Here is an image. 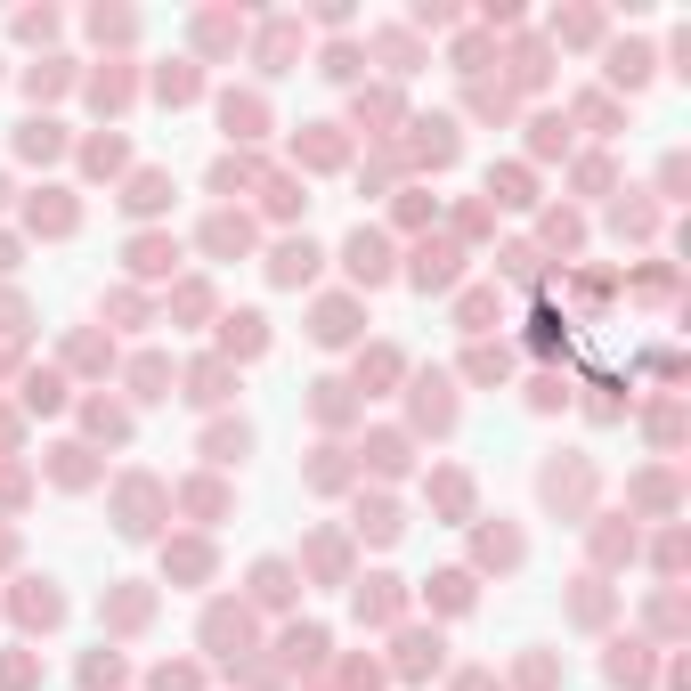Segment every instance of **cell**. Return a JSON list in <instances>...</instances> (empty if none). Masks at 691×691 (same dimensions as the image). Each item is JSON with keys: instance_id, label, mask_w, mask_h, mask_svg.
<instances>
[{"instance_id": "6da1fadb", "label": "cell", "mask_w": 691, "mask_h": 691, "mask_svg": "<svg viewBox=\"0 0 691 691\" xmlns=\"http://www.w3.org/2000/svg\"><path fill=\"white\" fill-rule=\"evenodd\" d=\"M342 261H350V277H358V285H383V277H391V244L374 236V228H358Z\"/></svg>"}, {"instance_id": "7a4b0ae2", "label": "cell", "mask_w": 691, "mask_h": 691, "mask_svg": "<svg viewBox=\"0 0 691 691\" xmlns=\"http://www.w3.org/2000/svg\"><path fill=\"white\" fill-rule=\"evenodd\" d=\"M269 277H277V285H309V277H318V244H309V236H301V244H277Z\"/></svg>"}, {"instance_id": "3957f363", "label": "cell", "mask_w": 691, "mask_h": 691, "mask_svg": "<svg viewBox=\"0 0 691 691\" xmlns=\"http://www.w3.org/2000/svg\"><path fill=\"white\" fill-rule=\"evenodd\" d=\"M415 285H456V244H415Z\"/></svg>"}, {"instance_id": "277c9868", "label": "cell", "mask_w": 691, "mask_h": 691, "mask_svg": "<svg viewBox=\"0 0 691 691\" xmlns=\"http://www.w3.org/2000/svg\"><path fill=\"white\" fill-rule=\"evenodd\" d=\"M253 350H269V318L244 309V318H228V358H253Z\"/></svg>"}, {"instance_id": "5b68a950", "label": "cell", "mask_w": 691, "mask_h": 691, "mask_svg": "<svg viewBox=\"0 0 691 691\" xmlns=\"http://www.w3.org/2000/svg\"><path fill=\"white\" fill-rule=\"evenodd\" d=\"M244 635H253V618H244V610H212V618H204V643H212V651H228V643H244Z\"/></svg>"}, {"instance_id": "8992f818", "label": "cell", "mask_w": 691, "mask_h": 691, "mask_svg": "<svg viewBox=\"0 0 691 691\" xmlns=\"http://www.w3.org/2000/svg\"><path fill=\"white\" fill-rule=\"evenodd\" d=\"M171 261H179V244H163V236H139V244H131V269H139V277H163Z\"/></svg>"}, {"instance_id": "52a82bcc", "label": "cell", "mask_w": 691, "mask_h": 691, "mask_svg": "<svg viewBox=\"0 0 691 691\" xmlns=\"http://www.w3.org/2000/svg\"><path fill=\"white\" fill-rule=\"evenodd\" d=\"M309 334H318V342H350V334H358V309H350V301H326Z\"/></svg>"}, {"instance_id": "ba28073f", "label": "cell", "mask_w": 691, "mask_h": 691, "mask_svg": "<svg viewBox=\"0 0 691 691\" xmlns=\"http://www.w3.org/2000/svg\"><path fill=\"white\" fill-rule=\"evenodd\" d=\"M253 594H261V602H293V570H285V561H261V570H253Z\"/></svg>"}, {"instance_id": "9c48e42d", "label": "cell", "mask_w": 691, "mask_h": 691, "mask_svg": "<svg viewBox=\"0 0 691 691\" xmlns=\"http://www.w3.org/2000/svg\"><path fill=\"white\" fill-rule=\"evenodd\" d=\"M285 659H293V667H318V659H326V635H318V626H293V635H285Z\"/></svg>"}, {"instance_id": "30bf717a", "label": "cell", "mask_w": 691, "mask_h": 691, "mask_svg": "<svg viewBox=\"0 0 691 691\" xmlns=\"http://www.w3.org/2000/svg\"><path fill=\"white\" fill-rule=\"evenodd\" d=\"M415 391H423V399H415V415H423L431 431H448V415H456V407H448V383H415Z\"/></svg>"}, {"instance_id": "8fae6325", "label": "cell", "mask_w": 691, "mask_h": 691, "mask_svg": "<svg viewBox=\"0 0 691 691\" xmlns=\"http://www.w3.org/2000/svg\"><path fill=\"white\" fill-rule=\"evenodd\" d=\"M391 610H399L391 578H366V586H358V618H391Z\"/></svg>"}, {"instance_id": "7c38bea8", "label": "cell", "mask_w": 691, "mask_h": 691, "mask_svg": "<svg viewBox=\"0 0 691 691\" xmlns=\"http://www.w3.org/2000/svg\"><path fill=\"white\" fill-rule=\"evenodd\" d=\"M610 675H618V683H643V675H651L643 643H618V651H610Z\"/></svg>"}, {"instance_id": "4fadbf2b", "label": "cell", "mask_w": 691, "mask_h": 691, "mask_svg": "<svg viewBox=\"0 0 691 691\" xmlns=\"http://www.w3.org/2000/svg\"><path fill=\"white\" fill-rule=\"evenodd\" d=\"M228 131L236 139H261V98H228Z\"/></svg>"}, {"instance_id": "5bb4252c", "label": "cell", "mask_w": 691, "mask_h": 691, "mask_svg": "<svg viewBox=\"0 0 691 691\" xmlns=\"http://www.w3.org/2000/svg\"><path fill=\"white\" fill-rule=\"evenodd\" d=\"M17 610H25L33 626H49V618H57V610H66V602H57L49 586H25V594H17Z\"/></svg>"}, {"instance_id": "9a60e30c", "label": "cell", "mask_w": 691, "mask_h": 691, "mask_svg": "<svg viewBox=\"0 0 691 691\" xmlns=\"http://www.w3.org/2000/svg\"><path fill=\"white\" fill-rule=\"evenodd\" d=\"M33 228H49V236H66V228H74V204H66V196H49V204H33Z\"/></svg>"}, {"instance_id": "2e32d148", "label": "cell", "mask_w": 691, "mask_h": 691, "mask_svg": "<svg viewBox=\"0 0 691 691\" xmlns=\"http://www.w3.org/2000/svg\"><path fill=\"white\" fill-rule=\"evenodd\" d=\"M358 529L391 545V537H399V513H391V505H358Z\"/></svg>"}, {"instance_id": "e0dca14e", "label": "cell", "mask_w": 691, "mask_h": 691, "mask_svg": "<svg viewBox=\"0 0 691 691\" xmlns=\"http://www.w3.org/2000/svg\"><path fill=\"white\" fill-rule=\"evenodd\" d=\"M366 456H374V472H407V439H391V431H383Z\"/></svg>"}, {"instance_id": "ac0fdd59", "label": "cell", "mask_w": 691, "mask_h": 691, "mask_svg": "<svg viewBox=\"0 0 691 691\" xmlns=\"http://www.w3.org/2000/svg\"><path fill=\"white\" fill-rule=\"evenodd\" d=\"M244 448H253V431H244V423L236 431H212V464H236Z\"/></svg>"}, {"instance_id": "d6986e66", "label": "cell", "mask_w": 691, "mask_h": 691, "mask_svg": "<svg viewBox=\"0 0 691 691\" xmlns=\"http://www.w3.org/2000/svg\"><path fill=\"white\" fill-rule=\"evenodd\" d=\"M244 236H253V228H244V220H212V228H204V244H212V253H236Z\"/></svg>"}, {"instance_id": "ffe728a7", "label": "cell", "mask_w": 691, "mask_h": 691, "mask_svg": "<svg viewBox=\"0 0 691 691\" xmlns=\"http://www.w3.org/2000/svg\"><path fill=\"white\" fill-rule=\"evenodd\" d=\"M480 561H521V537H513V529H488V537H480Z\"/></svg>"}, {"instance_id": "44dd1931", "label": "cell", "mask_w": 691, "mask_h": 691, "mask_svg": "<svg viewBox=\"0 0 691 691\" xmlns=\"http://www.w3.org/2000/svg\"><path fill=\"white\" fill-rule=\"evenodd\" d=\"M431 586H439V610H464V602H472V578H464V570H448V578H431Z\"/></svg>"}, {"instance_id": "7402d4cb", "label": "cell", "mask_w": 691, "mask_h": 691, "mask_svg": "<svg viewBox=\"0 0 691 691\" xmlns=\"http://www.w3.org/2000/svg\"><path fill=\"white\" fill-rule=\"evenodd\" d=\"M399 659H407V667H439V635H407Z\"/></svg>"}, {"instance_id": "603a6c76", "label": "cell", "mask_w": 691, "mask_h": 691, "mask_svg": "<svg viewBox=\"0 0 691 691\" xmlns=\"http://www.w3.org/2000/svg\"><path fill=\"white\" fill-rule=\"evenodd\" d=\"M187 399H204V407L228 399V374H220V366H196V391H187Z\"/></svg>"}, {"instance_id": "cb8c5ba5", "label": "cell", "mask_w": 691, "mask_h": 691, "mask_svg": "<svg viewBox=\"0 0 691 691\" xmlns=\"http://www.w3.org/2000/svg\"><path fill=\"white\" fill-rule=\"evenodd\" d=\"M57 399H66V383H57V374H33V383H25V407H57Z\"/></svg>"}, {"instance_id": "d4e9b609", "label": "cell", "mask_w": 691, "mask_h": 691, "mask_svg": "<svg viewBox=\"0 0 691 691\" xmlns=\"http://www.w3.org/2000/svg\"><path fill=\"white\" fill-rule=\"evenodd\" d=\"M17 147H25V155H57V122H25Z\"/></svg>"}, {"instance_id": "484cf974", "label": "cell", "mask_w": 691, "mask_h": 691, "mask_svg": "<svg viewBox=\"0 0 691 691\" xmlns=\"http://www.w3.org/2000/svg\"><path fill=\"white\" fill-rule=\"evenodd\" d=\"M610 74H618V82H643V74H651V49H618Z\"/></svg>"}, {"instance_id": "4316f807", "label": "cell", "mask_w": 691, "mask_h": 691, "mask_svg": "<svg viewBox=\"0 0 691 691\" xmlns=\"http://www.w3.org/2000/svg\"><path fill=\"white\" fill-rule=\"evenodd\" d=\"M391 374H399V358H391V350H374V358H358V383H391Z\"/></svg>"}, {"instance_id": "83f0119b", "label": "cell", "mask_w": 691, "mask_h": 691, "mask_svg": "<svg viewBox=\"0 0 691 691\" xmlns=\"http://www.w3.org/2000/svg\"><path fill=\"white\" fill-rule=\"evenodd\" d=\"M155 204H163V179H155V171L131 179V212H155Z\"/></svg>"}, {"instance_id": "f1b7e54d", "label": "cell", "mask_w": 691, "mask_h": 691, "mask_svg": "<svg viewBox=\"0 0 691 691\" xmlns=\"http://www.w3.org/2000/svg\"><path fill=\"white\" fill-rule=\"evenodd\" d=\"M57 480H66V488H82V480H90V464H82V448H57Z\"/></svg>"}, {"instance_id": "f546056e", "label": "cell", "mask_w": 691, "mask_h": 691, "mask_svg": "<svg viewBox=\"0 0 691 691\" xmlns=\"http://www.w3.org/2000/svg\"><path fill=\"white\" fill-rule=\"evenodd\" d=\"M488 187H505V204H529V171H496Z\"/></svg>"}, {"instance_id": "4dcf8cb0", "label": "cell", "mask_w": 691, "mask_h": 691, "mask_svg": "<svg viewBox=\"0 0 691 691\" xmlns=\"http://www.w3.org/2000/svg\"><path fill=\"white\" fill-rule=\"evenodd\" d=\"M25 82H33V98H41V90H66V66H57V57H49V66H33Z\"/></svg>"}, {"instance_id": "1f68e13d", "label": "cell", "mask_w": 691, "mask_h": 691, "mask_svg": "<svg viewBox=\"0 0 691 691\" xmlns=\"http://www.w3.org/2000/svg\"><path fill=\"white\" fill-rule=\"evenodd\" d=\"M114 675H122V659H114V651H106V659H90V667H82V683H90V691H98V683H114Z\"/></svg>"}, {"instance_id": "d6a6232c", "label": "cell", "mask_w": 691, "mask_h": 691, "mask_svg": "<svg viewBox=\"0 0 691 691\" xmlns=\"http://www.w3.org/2000/svg\"><path fill=\"white\" fill-rule=\"evenodd\" d=\"M155 691H196V675H187V667H163V675H155Z\"/></svg>"}]
</instances>
